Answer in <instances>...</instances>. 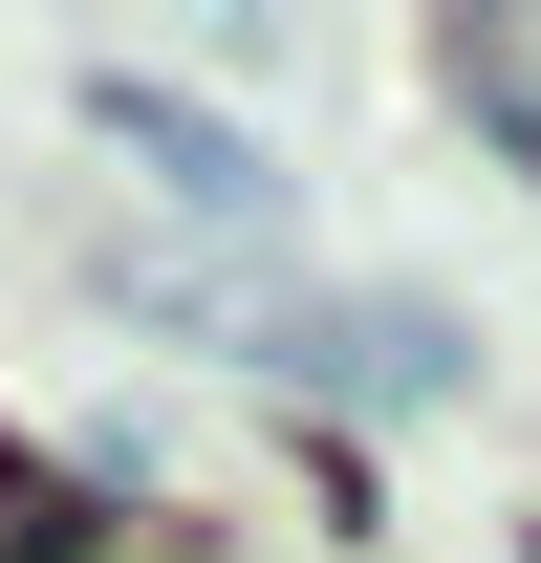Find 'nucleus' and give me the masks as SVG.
<instances>
[{
	"label": "nucleus",
	"instance_id": "1",
	"mask_svg": "<svg viewBox=\"0 0 541 563\" xmlns=\"http://www.w3.org/2000/svg\"><path fill=\"white\" fill-rule=\"evenodd\" d=\"M87 131H109V152H152V196H196L217 239H261V217H281L261 131H217L196 87H152V66H87Z\"/></svg>",
	"mask_w": 541,
	"mask_h": 563
},
{
	"label": "nucleus",
	"instance_id": "2",
	"mask_svg": "<svg viewBox=\"0 0 541 563\" xmlns=\"http://www.w3.org/2000/svg\"><path fill=\"white\" fill-rule=\"evenodd\" d=\"M239 347L303 390H455V303H239Z\"/></svg>",
	"mask_w": 541,
	"mask_h": 563
},
{
	"label": "nucleus",
	"instance_id": "3",
	"mask_svg": "<svg viewBox=\"0 0 541 563\" xmlns=\"http://www.w3.org/2000/svg\"><path fill=\"white\" fill-rule=\"evenodd\" d=\"M0 563H196V520H152V498H66L44 455H0Z\"/></svg>",
	"mask_w": 541,
	"mask_h": 563
},
{
	"label": "nucleus",
	"instance_id": "4",
	"mask_svg": "<svg viewBox=\"0 0 541 563\" xmlns=\"http://www.w3.org/2000/svg\"><path fill=\"white\" fill-rule=\"evenodd\" d=\"M455 87H476V131H498V152H520V174H541V66H520V44H498V22H455Z\"/></svg>",
	"mask_w": 541,
	"mask_h": 563
}]
</instances>
